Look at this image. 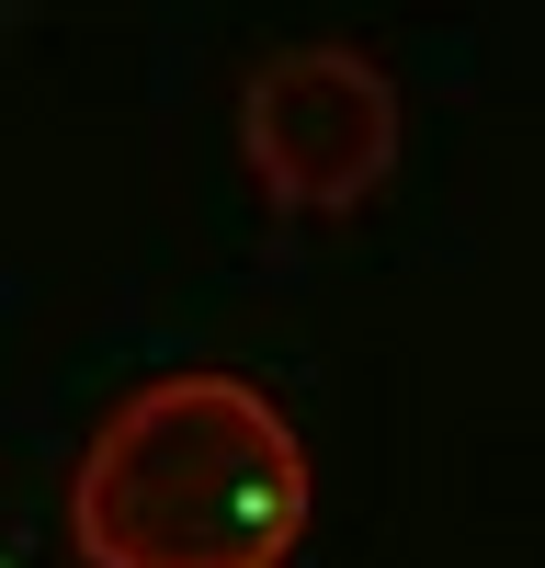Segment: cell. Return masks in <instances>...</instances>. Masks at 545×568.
Segmentation results:
<instances>
[{"label": "cell", "mask_w": 545, "mask_h": 568, "mask_svg": "<svg viewBox=\"0 0 545 568\" xmlns=\"http://www.w3.org/2000/svg\"><path fill=\"white\" fill-rule=\"evenodd\" d=\"M307 444L272 387L171 364L125 387L69 466L80 568H285L307 546Z\"/></svg>", "instance_id": "obj_1"}, {"label": "cell", "mask_w": 545, "mask_h": 568, "mask_svg": "<svg viewBox=\"0 0 545 568\" xmlns=\"http://www.w3.org/2000/svg\"><path fill=\"white\" fill-rule=\"evenodd\" d=\"M239 160L285 216H352L398 171V91L352 45H285L239 91Z\"/></svg>", "instance_id": "obj_2"}]
</instances>
